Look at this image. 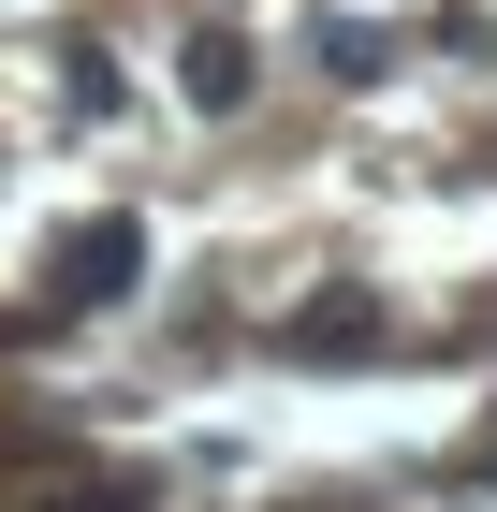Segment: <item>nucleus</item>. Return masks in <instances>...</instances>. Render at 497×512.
Segmentation results:
<instances>
[{
    "mask_svg": "<svg viewBox=\"0 0 497 512\" xmlns=\"http://www.w3.org/2000/svg\"><path fill=\"white\" fill-rule=\"evenodd\" d=\"M132 278H147V220H132V205H103V220L59 235V293H74V308H117Z\"/></svg>",
    "mask_w": 497,
    "mask_h": 512,
    "instance_id": "obj_1",
    "label": "nucleus"
},
{
    "mask_svg": "<svg viewBox=\"0 0 497 512\" xmlns=\"http://www.w3.org/2000/svg\"><path fill=\"white\" fill-rule=\"evenodd\" d=\"M176 88H191V118H234V103H249V44L191 30V44H176Z\"/></svg>",
    "mask_w": 497,
    "mask_h": 512,
    "instance_id": "obj_2",
    "label": "nucleus"
},
{
    "mask_svg": "<svg viewBox=\"0 0 497 512\" xmlns=\"http://www.w3.org/2000/svg\"><path fill=\"white\" fill-rule=\"evenodd\" d=\"M381 337V308L366 293H322V308H293V352H366Z\"/></svg>",
    "mask_w": 497,
    "mask_h": 512,
    "instance_id": "obj_3",
    "label": "nucleus"
},
{
    "mask_svg": "<svg viewBox=\"0 0 497 512\" xmlns=\"http://www.w3.org/2000/svg\"><path fill=\"white\" fill-rule=\"evenodd\" d=\"M59 512H132V498H117V483H88V498H59Z\"/></svg>",
    "mask_w": 497,
    "mask_h": 512,
    "instance_id": "obj_4",
    "label": "nucleus"
}]
</instances>
